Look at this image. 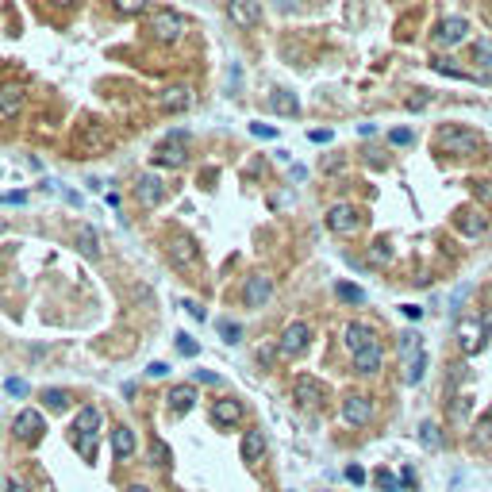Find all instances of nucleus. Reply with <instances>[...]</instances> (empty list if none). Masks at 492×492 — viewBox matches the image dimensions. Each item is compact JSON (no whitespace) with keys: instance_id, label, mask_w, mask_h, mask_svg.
I'll return each instance as SVG.
<instances>
[{"instance_id":"obj_20","label":"nucleus","mask_w":492,"mask_h":492,"mask_svg":"<svg viewBox=\"0 0 492 492\" xmlns=\"http://www.w3.org/2000/svg\"><path fill=\"white\" fill-rule=\"evenodd\" d=\"M227 16H231L239 27H254L262 20V4H242V0H235V4L227 8Z\"/></svg>"},{"instance_id":"obj_16","label":"nucleus","mask_w":492,"mask_h":492,"mask_svg":"<svg viewBox=\"0 0 492 492\" xmlns=\"http://www.w3.org/2000/svg\"><path fill=\"white\" fill-rule=\"evenodd\" d=\"M135 196H139V204H143V208H154V204H162V196H166V185L158 181L154 173H146V177H139V185H135Z\"/></svg>"},{"instance_id":"obj_25","label":"nucleus","mask_w":492,"mask_h":492,"mask_svg":"<svg viewBox=\"0 0 492 492\" xmlns=\"http://www.w3.org/2000/svg\"><path fill=\"white\" fill-rule=\"evenodd\" d=\"M269 108L277 112V116H296V112H300V100L292 97V92L277 89V92H273V97H269Z\"/></svg>"},{"instance_id":"obj_22","label":"nucleus","mask_w":492,"mask_h":492,"mask_svg":"<svg viewBox=\"0 0 492 492\" xmlns=\"http://www.w3.org/2000/svg\"><path fill=\"white\" fill-rule=\"evenodd\" d=\"M188 104H193V89H185V85H173V89L162 92V108L169 112H185Z\"/></svg>"},{"instance_id":"obj_40","label":"nucleus","mask_w":492,"mask_h":492,"mask_svg":"<svg viewBox=\"0 0 492 492\" xmlns=\"http://www.w3.org/2000/svg\"><path fill=\"white\" fill-rule=\"evenodd\" d=\"M389 139H392L396 146H408V143H412V131H408V127H396V131H392Z\"/></svg>"},{"instance_id":"obj_12","label":"nucleus","mask_w":492,"mask_h":492,"mask_svg":"<svg viewBox=\"0 0 492 492\" xmlns=\"http://www.w3.org/2000/svg\"><path fill=\"white\" fill-rule=\"evenodd\" d=\"M466 31H469V23L461 20V16H446V20L439 23V31H434V43L450 50V46H458L461 39H466Z\"/></svg>"},{"instance_id":"obj_48","label":"nucleus","mask_w":492,"mask_h":492,"mask_svg":"<svg viewBox=\"0 0 492 492\" xmlns=\"http://www.w3.org/2000/svg\"><path fill=\"white\" fill-rule=\"evenodd\" d=\"M185 311H188L193 319H204V308H200V304H185Z\"/></svg>"},{"instance_id":"obj_50","label":"nucleus","mask_w":492,"mask_h":492,"mask_svg":"<svg viewBox=\"0 0 492 492\" xmlns=\"http://www.w3.org/2000/svg\"><path fill=\"white\" fill-rule=\"evenodd\" d=\"M127 492H150V488H143V485H131Z\"/></svg>"},{"instance_id":"obj_26","label":"nucleus","mask_w":492,"mask_h":492,"mask_svg":"<svg viewBox=\"0 0 492 492\" xmlns=\"http://www.w3.org/2000/svg\"><path fill=\"white\" fill-rule=\"evenodd\" d=\"M423 369H427V354H415L404 362V381L415 385V381H423Z\"/></svg>"},{"instance_id":"obj_36","label":"nucleus","mask_w":492,"mask_h":492,"mask_svg":"<svg viewBox=\"0 0 492 492\" xmlns=\"http://www.w3.org/2000/svg\"><path fill=\"white\" fill-rule=\"evenodd\" d=\"M369 262H373V266H385V262H389V250H385V242H373V246H369Z\"/></svg>"},{"instance_id":"obj_39","label":"nucleus","mask_w":492,"mask_h":492,"mask_svg":"<svg viewBox=\"0 0 492 492\" xmlns=\"http://www.w3.org/2000/svg\"><path fill=\"white\" fill-rule=\"evenodd\" d=\"M4 389L12 392V396H27V392H31V389H27V381H20V377H8Z\"/></svg>"},{"instance_id":"obj_17","label":"nucleus","mask_w":492,"mask_h":492,"mask_svg":"<svg viewBox=\"0 0 492 492\" xmlns=\"http://www.w3.org/2000/svg\"><path fill=\"white\" fill-rule=\"evenodd\" d=\"M108 143H112V139H108V131H104L100 123H89V127L77 135V150H81V154H97V150H104Z\"/></svg>"},{"instance_id":"obj_18","label":"nucleus","mask_w":492,"mask_h":492,"mask_svg":"<svg viewBox=\"0 0 492 492\" xmlns=\"http://www.w3.org/2000/svg\"><path fill=\"white\" fill-rule=\"evenodd\" d=\"M20 108H23V85L20 81L0 85V116H16Z\"/></svg>"},{"instance_id":"obj_8","label":"nucleus","mask_w":492,"mask_h":492,"mask_svg":"<svg viewBox=\"0 0 492 492\" xmlns=\"http://www.w3.org/2000/svg\"><path fill=\"white\" fill-rule=\"evenodd\" d=\"M12 431H16V439L20 442H27V446H35V442L43 439V431H46V423H43V415L39 412H20L16 415V423H12Z\"/></svg>"},{"instance_id":"obj_5","label":"nucleus","mask_w":492,"mask_h":492,"mask_svg":"<svg viewBox=\"0 0 492 492\" xmlns=\"http://www.w3.org/2000/svg\"><path fill=\"white\" fill-rule=\"evenodd\" d=\"M308 338H311L308 323H300V319H292V323H289L285 331H281V343H277L281 358H296V354H304V350H308Z\"/></svg>"},{"instance_id":"obj_1","label":"nucleus","mask_w":492,"mask_h":492,"mask_svg":"<svg viewBox=\"0 0 492 492\" xmlns=\"http://www.w3.org/2000/svg\"><path fill=\"white\" fill-rule=\"evenodd\" d=\"M434 146L446 150V154L466 158V154H473V150L481 146V135H477V131H469V127H442L439 139H434Z\"/></svg>"},{"instance_id":"obj_33","label":"nucleus","mask_w":492,"mask_h":492,"mask_svg":"<svg viewBox=\"0 0 492 492\" xmlns=\"http://www.w3.org/2000/svg\"><path fill=\"white\" fill-rule=\"evenodd\" d=\"M458 227H461V231H466V235H481V231H485V220H481V215H477V220H473V212H461Z\"/></svg>"},{"instance_id":"obj_10","label":"nucleus","mask_w":492,"mask_h":492,"mask_svg":"<svg viewBox=\"0 0 492 492\" xmlns=\"http://www.w3.org/2000/svg\"><path fill=\"white\" fill-rule=\"evenodd\" d=\"M327 227H331V235H354L358 231V208L354 204H335L327 212Z\"/></svg>"},{"instance_id":"obj_44","label":"nucleus","mask_w":492,"mask_h":492,"mask_svg":"<svg viewBox=\"0 0 492 492\" xmlns=\"http://www.w3.org/2000/svg\"><path fill=\"white\" fill-rule=\"evenodd\" d=\"M146 373H150V377H166V373H169V365H166V362H150Z\"/></svg>"},{"instance_id":"obj_42","label":"nucleus","mask_w":492,"mask_h":492,"mask_svg":"<svg viewBox=\"0 0 492 492\" xmlns=\"http://www.w3.org/2000/svg\"><path fill=\"white\" fill-rule=\"evenodd\" d=\"M311 143H331V139H335V131H331V127H323V131H311Z\"/></svg>"},{"instance_id":"obj_9","label":"nucleus","mask_w":492,"mask_h":492,"mask_svg":"<svg viewBox=\"0 0 492 492\" xmlns=\"http://www.w3.org/2000/svg\"><path fill=\"white\" fill-rule=\"evenodd\" d=\"M292 396L300 400V408H319V404H323V385H319L316 377L300 373L296 381H292Z\"/></svg>"},{"instance_id":"obj_6","label":"nucleus","mask_w":492,"mask_h":492,"mask_svg":"<svg viewBox=\"0 0 492 492\" xmlns=\"http://www.w3.org/2000/svg\"><path fill=\"white\" fill-rule=\"evenodd\" d=\"M454 338H458V346L466 350V354H477V350L485 346V323H481V319H458V323H454Z\"/></svg>"},{"instance_id":"obj_2","label":"nucleus","mask_w":492,"mask_h":492,"mask_svg":"<svg viewBox=\"0 0 492 492\" xmlns=\"http://www.w3.org/2000/svg\"><path fill=\"white\" fill-rule=\"evenodd\" d=\"M97 434H100V412L81 408L77 419H73V439H77V446H81V458H92V454H97Z\"/></svg>"},{"instance_id":"obj_21","label":"nucleus","mask_w":492,"mask_h":492,"mask_svg":"<svg viewBox=\"0 0 492 492\" xmlns=\"http://www.w3.org/2000/svg\"><path fill=\"white\" fill-rule=\"evenodd\" d=\"M193 404H196V389H193V385H173V389H169V408H173L177 415H185Z\"/></svg>"},{"instance_id":"obj_14","label":"nucleus","mask_w":492,"mask_h":492,"mask_svg":"<svg viewBox=\"0 0 492 492\" xmlns=\"http://www.w3.org/2000/svg\"><path fill=\"white\" fill-rule=\"evenodd\" d=\"M185 162H188V143H173V139H166V143L154 150V166L177 169V166H185Z\"/></svg>"},{"instance_id":"obj_49","label":"nucleus","mask_w":492,"mask_h":492,"mask_svg":"<svg viewBox=\"0 0 492 492\" xmlns=\"http://www.w3.org/2000/svg\"><path fill=\"white\" fill-rule=\"evenodd\" d=\"M404 316H408V319H419V316H423V308H415V304H404Z\"/></svg>"},{"instance_id":"obj_32","label":"nucleus","mask_w":492,"mask_h":492,"mask_svg":"<svg viewBox=\"0 0 492 492\" xmlns=\"http://www.w3.org/2000/svg\"><path fill=\"white\" fill-rule=\"evenodd\" d=\"M46 404H50L54 412H62V408H70V392L65 389H46V396H43Z\"/></svg>"},{"instance_id":"obj_7","label":"nucleus","mask_w":492,"mask_h":492,"mask_svg":"<svg viewBox=\"0 0 492 492\" xmlns=\"http://www.w3.org/2000/svg\"><path fill=\"white\" fill-rule=\"evenodd\" d=\"M343 419L350 423V427H365L369 419H373V400L362 392H350L343 400Z\"/></svg>"},{"instance_id":"obj_45","label":"nucleus","mask_w":492,"mask_h":492,"mask_svg":"<svg viewBox=\"0 0 492 492\" xmlns=\"http://www.w3.org/2000/svg\"><path fill=\"white\" fill-rule=\"evenodd\" d=\"M196 381H204V385H220V377L208 373V369H196Z\"/></svg>"},{"instance_id":"obj_30","label":"nucleus","mask_w":492,"mask_h":492,"mask_svg":"<svg viewBox=\"0 0 492 492\" xmlns=\"http://www.w3.org/2000/svg\"><path fill=\"white\" fill-rule=\"evenodd\" d=\"M335 292H338V300H346V304H365V292L358 289V285H346V281H343Z\"/></svg>"},{"instance_id":"obj_41","label":"nucleus","mask_w":492,"mask_h":492,"mask_svg":"<svg viewBox=\"0 0 492 492\" xmlns=\"http://www.w3.org/2000/svg\"><path fill=\"white\" fill-rule=\"evenodd\" d=\"M346 481H350V485H362V481H365V469H362V466H350V469H346Z\"/></svg>"},{"instance_id":"obj_34","label":"nucleus","mask_w":492,"mask_h":492,"mask_svg":"<svg viewBox=\"0 0 492 492\" xmlns=\"http://www.w3.org/2000/svg\"><path fill=\"white\" fill-rule=\"evenodd\" d=\"M150 461H154V466H166V461H169V446H166L162 439L150 442Z\"/></svg>"},{"instance_id":"obj_19","label":"nucleus","mask_w":492,"mask_h":492,"mask_svg":"<svg viewBox=\"0 0 492 492\" xmlns=\"http://www.w3.org/2000/svg\"><path fill=\"white\" fill-rule=\"evenodd\" d=\"M73 242H77V250L85 258H100V235L92 231L89 223H77V235H73Z\"/></svg>"},{"instance_id":"obj_23","label":"nucleus","mask_w":492,"mask_h":492,"mask_svg":"<svg viewBox=\"0 0 492 492\" xmlns=\"http://www.w3.org/2000/svg\"><path fill=\"white\" fill-rule=\"evenodd\" d=\"M262 450H266V439H262L258 427H250V431L242 434V461H258Z\"/></svg>"},{"instance_id":"obj_35","label":"nucleus","mask_w":492,"mask_h":492,"mask_svg":"<svg viewBox=\"0 0 492 492\" xmlns=\"http://www.w3.org/2000/svg\"><path fill=\"white\" fill-rule=\"evenodd\" d=\"M377 488L381 492H400V481H396L389 469H377Z\"/></svg>"},{"instance_id":"obj_15","label":"nucleus","mask_w":492,"mask_h":492,"mask_svg":"<svg viewBox=\"0 0 492 492\" xmlns=\"http://www.w3.org/2000/svg\"><path fill=\"white\" fill-rule=\"evenodd\" d=\"M212 423H220V427H235V423H242V404L235 400V396L215 400L212 404Z\"/></svg>"},{"instance_id":"obj_47","label":"nucleus","mask_w":492,"mask_h":492,"mask_svg":"<svg viewBox=\"0 0 492 492\" xmlns=\"http://www.w3.org/2000/svg\"><path fill=\"white\" fill-rule=\"evenodd\" d=\"M119 12H143V0H139V4H135V0H123Z\"/></svg>"},{"instance_id":"obj_46","label":"nucleus","mask_w":492,"mask_h":492,"mask_svg":"<svg viewBox=\"0 0 492 492\" xmlns=\"http://www.w3.org/2000/svg\"><path fill=\"white\" fill-rule=\"evenodd\" d=\"M4 485H8V492H27V485H23V481H20V477H8V481H4Z\"/></svg>"},{"instance_id":"obj_4","label":"nucleus","mask_w":492,"mask_h":492,"mask_svg":"<svg viewBox=\"0 0 492 492\" xmlns=\"http://www.w3.org/2000/svg\"><path fill=\"white\" fill-rule=\"evenodd\" d=\"M150 31H154V39H162V43H177L181 31H185V20L177 12H169V8H158V12L150 16Z\"/></svg>"},{"instance_id":"obj_38","label":"nucleus","mask_w":492,"mask_h":492,"mask_svg":"<svg viewBox=\"0 0 492 492\" xmlns=\"http://www.w3.org/2000/svg\"><path fill=\"white\" fill-rule=\"evenodd\" d=\"M177 354H185V358H196V343L188 335H177Z\"/></svg>"},{"instance_id":"obj_28","label":"nucleus","mask_w":492,"mask_h":492,"mask_svg":"<svg viewBox=\"0 0 492 492\" xmlns=\"http://www.w3.org/2000/svg\"><path fill=\"white\" fill-rule=\"evenodd\" d=\"M419 442H423V446H427V450H439L442 446V434H439V423H423V427H419Z\"/></svg>"},{"instance_id":"obj_24","label":"nucleus","mask_w":492,"mask_h":492,"mask_svg":"<svg viewBox=\"0 0 492 492\" xmlns=\"http://www.w3.org/2000/svg\"><path fill=\"white\" fill-rule=\"evenodd\" d=\"M112 450H116V458H131V454H135V431L116 427L112 431Z\"/></svg>"},{"instance_id":"obj_27","label":"nucleus","mask_w":492,"mask_h":492,"mask_svg":"<svg viewBox=\"0 0 492 492\" xmlns=\"http://www.w3.org/2000/svg\"><path fill=\"white\" fill-rule=\"evenodd\" d=\"M354 365L362 369V373H377V369H381V346H373V350H365V354H358Z\"/></svg>"},{"instance_id":"obj_11","label":"nucleus","mask_w":492,"mask_h":492,"mask_svg":"<svg viewBox=\"0 0 492 492\" xmlns=\"http://www.w3.org/2000/svg\"><path fill=\"white\" fill-rule=\"evenodd\" d=\"M269 296H273V281L266 277V273H254V277H246V289H242V304L246 308H262Z\"/></svg>"},{"instance_id":"obj_43","label":"nucleus","mask_w":492,"mask_h":492,"mask_svg":"<svg viewBox=\"0 0 492 492\" xmlns=\"http://www.w3.org/2000/svg\"><path fill=\"white\" fill-rule=\"evenodd\" d=\"M250 135H254V139H273L277 131H273V127H262V123H254V127H250Z\"/></svg>"},{"instance_id":"obj_37","label":"nucleus","mask_w":492,"mask_h":492,"mask_svg":"<svg viewBox=\"0 0 492 492\" xmlns=\"http://www.w3.org/2000/svg\"><path fill=\"white\" fill-rule=\"evenodd\" d=\"M220 335L227 338V343H239V335H242V327H239V323H227V319H223V323H220Z\"/></svg>"},{"instance_id":"obj_13","label":"nucleus","mask_w":492,"mask_h":492,"mask_svg":"<svg viewBox=\"0 0 492 492\" xmlns=\"http://www.w3.org/2000/svg\"><path fill=\"white\" fill-rule=\"evenodd\" d=\"M346 346H350V354H365V350H373V346H381L377 343V331L373 327H365V323H350L346 327Z\"/></svg>"},{"instance_id":"obj_29","label":"nucleus","mask_w":492,"mask_h":492,"mask_svg":"<svg viewBox=\"0 0 492 492\" xmlns=\"http://www.w3.org/2000/svg\"><path fill=\"white\" fill-rule=\"evenodd\" d=\"M396 346H400V358H404V362H408L412 354H423L419 335H412V331H408V335H400V343H396Z\"/></svg>"},{"instance_id":"obj_31","label":"nucleus","mask_w":492,"mask_h":492,"mask_svg":"<svg viewBox=\"0 0 492 492\" xmlns=\"http://www.w3.org/2000/svg\"><path fill=\"white\" fill-rule=\"evenodd\" d=\"M473 62L492 65V39H477V43H473Z\"/></svg>"},{"instance_id":"obj_3","label":"nucleus","mask_w":492,"mask_h":492,"mask_svg":"<svg viewBox=\"0 0 492 492\" xmlns=\"http://www.w3.org/2000/svg\"><path fill=\"white\" fill-rule=\"evenodd\" d=\"M166 254H169V262H173V266H181V269H193L196 262H200V250H196V242L188 239L185 231L169 235V242H166Z\"/></svg>"}]
</instances>
